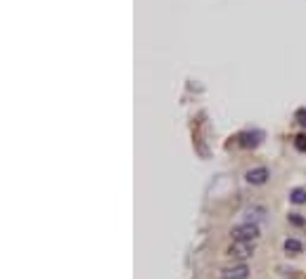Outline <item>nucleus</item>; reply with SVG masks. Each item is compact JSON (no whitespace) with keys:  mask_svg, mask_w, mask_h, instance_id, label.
Returning <instances> with one entry per match:
<instances>
[{"mask_svg":"<svg viewBox=\"0 0 306 279\" xmlns=\"http://www.w3.org/2000/svg\"><path fill=\"white\" fill-rule=\"evenodd\" d=\"M233 241H256L261 236V230L256 223H242V225L233 227Z\"/></svg>","mask_w":306,"mask_h":279,"instance_id":"1","label":"nucleus"},{"mask_svg":"<svg viewBox=\"0 0 306 279\" xmlns=\"http://www.w3.org/2000/svg\"><path fill=\"white\" fill-rule=\"evenodd\" d=\"M254 251H256V241H233L228 248V256L242 263V260L254 256Z\"/></svg>","mask_w":306,"mask_h":279,"instance_id":"2","label":"nucleus"},{"mask_svg":"<svg viewBox=\"0 0 306 279\" xmlns=\"http://www.w3.org/2000/svg\"><path fill=\"white\" fill-rule=\"evenodd\" d=\"M219 275H221V279H247L249 277V268H247L245 263H238V265L223 268Z\"/></svg>","mask_w":306,"mask_h":279,"instance_id":"3","label":"nucleus"},{"mask_svg":"<svg viewBox=\"0 0 306 279\" xmlns=\"http://www.w3.org/2000/svg\"><path fill=\"white\" fill-rule=\"evenodd\" d=\"M263 140V133H259V130H247V133H240L238 135V142H240V147H245V149H249V147H259Z\"/></svg>","mask_w":306,"mask_h":279,"instance_id":"4","label":"nucleus"},{"mask_svg":"<svg viewBox=\"0 0 306 279\" xmlns=\"http://www.w3.org/2000/svg\"><path fill=\"white\" fill-rule=\"evenodd\" d=\"M268 178H271V173H268L266 166H259V168H251V171L245 173V180L249 185H263Z\"/></svg>","mask_w":306,"mask_h":279,"instance_id":"5","label":"nucleus"},{"mask_svg":"<svg viewBox=\"0 0 306 279\" xmlns=\"http://www.w3.org/2000/svg\"><path fill=\"white\" fill-rule=\"evenodd\" d=\"M263 218H266V208L263 206H251V208H247L245 211V223H261Z\"/></svg>","mask_w":306,"mask_h":279,"instance_id":"6","label":"nucleus"},{"mask_svg":"<svg viewBox=\"0 0 306 279\" xmlns=\"http://www.w3.org/2000/svg\"><path fill=\"white\" fill-rule=\"evenodd\" d=\"M290 201H292V204H306V189H302V187L292 189V192H290Z\"/></svg>","mask_w":306,"mask_h":279,"instance_id":"7","label":"nucleus"},{"mask_svg":"<svg viewBox=\"0 0 306 279\" xmlns=\"http://www.w3.org/2000/svg\"><path fill=\"white\" fill-rule=\"evenodd\" d=\"M285 251L287 253H299L302 251V241L299 239H285Z\"/></svg>","mask_w":306,"mask_h":279,"instance_id":"8","label":"nucleus"},{"mask_svg":"<svg viewBox=\"0 0 306 279\" xmlns=\"http://www.w3.org/2000/svg\"><path fill=\"white\" fill-rule=\"evenodd\" d=\"M295 149L297 151H306V133H302V135H297L295 138Z\"/></svg>","mask_w":306,"mask_h":279,"instance_id":"9","label":"nucleus"},{"mask_svg":"<svg viewBox=\"0 0 306 279\" xmlns=\"http://www.w3.org/2000/svg\"><path fill=\"white\" fill-rule=\"evenodd\" d=\"M295 118H297V123H299V126H304V128H306V109H299Z\"/></svg>","mask_w":306,"mask_h":279,"instance_id":"10","label":"nucleus"},{"mask_svg":"<svg viewBox=\"0 0 306 279\" xmlns=\"http://www.w3.org/2000/svg\"><path fill=\"white\" fill-rule=\"evenodd\" d=\"M290 223H292V225H297V227H302V225H304V218H302L299 213H292V215H290Z\"/></svg>","mask_w":306,"mask_h":279,"instance_id":"11","label":"nucleus"}]
</instances>
